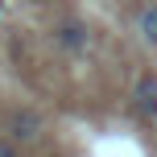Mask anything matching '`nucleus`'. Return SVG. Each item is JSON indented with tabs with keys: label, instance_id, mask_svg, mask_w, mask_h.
<instances>
[{
	"label": "nucleus",
	"instance_id": "obj_1",
	"mask_svg": "<svg viewBox=\"0 0 157 157\" xmlns=\"http://www.w3.org/2000/svg\"><path fill=\"white\" fill-rule=\"evenodd\" d=\"M4 136L13 145H37L41 136H46V116H41L37 108H13L4 116Z\"/></svg>",
	"mask_w": 157,
	"mask_h": 157
},
{
	"label": "nucleus",
	"instance_id": "obj_2",
	"mask_svg": "<svg viewBox=\"0 0 157 157\" xmlns=\"http://www.w3.org/2000/svg\"><path fill=\"white\" fill-rule=\"evenodd\" d=\"M132 116L141 120H157V75L145 71L132 87Z\"/></svg>",
	"mask_w": 157,
	"mask_h": 157
},
{
	"label": "nucleus",
	"instance_id": "obj_3",
	"mask_svg": "<svg viewBox=\"0 0 157 157\" xmlns=\"http://www.w3.org/2000/svg\"><path fill=\"white\" fill-rule=\"evenodd\" d=\"M54 41L66 50V54H83L87 41H91V33H87V25L78 21V17H66V21L54 25Z\"/></svg>",
	"mask_w": 157,
	"mask_h": 157
},
{
	"label": "nucleus",
	"instance_id": "obj_4",
	"mask_svg": "<svg viewBox=\"0 0 157 157\" xmlns=\"http://www.w3.org/2000/svg\"><path fill=\"white\" fill-rule=\"evenodd\" d=\"M136 33H141L145 46H157V0H149V4L136 13Z\"/></svg>",
	"mask_w": 157,
	"mask_h": 157
},
{
	"label": "nucleus",
	"instance_id": "obj_5",
	"mask_svg": "<svg viewBox=\"0 0 157 157\" xmlns=\"http://www.w3.org/2000/svg\"><path fill=\"white\" fill-rule=\"evenodd\" d=\"M0 157H21V145H13L8 136H0Z\"/></svg>",
	"mask_w": 157,
	"mask_h": 157
},
{
	"label": "nucleus",
	"instance_id": "obj_6",
	"mask_svg": "<svg viewBox=\"0 0 157 157\" xmlns=\"http://www.w3.org/2000/svg\"><path fill=\"white\" fill-rule=\"evenodd\" d=\"M0 13H4V0H0Z\"/></svg>",
	"mask_w": 157,
	"mask_h": 157
},
{
	"label": "nucleus",
	"instance_id": "obj_7",
	"mask_svg": "<svg viewBox=\"0 0 157 157\" xmlns=\"http://www.w3.org/2000/svg\"><path fill=\"white\" fill-rule=\"evenodd\" d=\"M33 4H37V0H33Z\"/></svg>",
	"mask_w": 157,
	"mask_h": 157
}]
</instances>
